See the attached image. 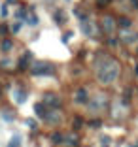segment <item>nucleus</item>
<instances>
[{"label": "nucleus", "instance_id": "f257e3e1", "mask_svg": "<svg viewBox=\"0 0 138 147\" xmlns=\"http://www.w3.org/2000/svg\"><path fill=\"white\" fill-rule=\"evenodd\" d=\"M95 72H97V79L102 85H112L119 78L121 64L114 57L106 55V53H99L97 59H95Z\"/></svg>", "mask_w": 138, "mask_h": 147}, {"label": "nucleus", "instance_id": "f03ea898", "mask_svg": "<svg viewBox=\"0 0 138 147\" xmlns=\"http://www.w3.org/2000/svg\"><path fill=\"white\" fill-rule=\"evenodd\" d=\"M106 106H108V98L102 92H99L95 98H89V102H87V108H89L91 113H102L106 109Z\"/></svg>", "mask_w": 138, "mask_h": 147}, {"label": "nucleus", "instance_id": "7ed1b4c3", "mask_svg": "<svg viewBox=\"0 0 138 147\" xmlns=\"http://www.w3.org/2000/svg\"><path fill=\"white\" fill-rule=\"evenodd\" d=\"M30 74H32V76H51L53 74V66L48 64V62H34Z\"/></svg>", "mask_w": 138, "mask_h": 147}, {"label": "nucleus", "instance_id": "20e7f679", "mask_svg": "<svg viewBox=\"0 0 138 147\" xmlns=\"http://www.w3.org/2000/svg\"><path fill=\"white\" fill-rule=\"evenodd\" d=\"M74 102L76 104H82V106H87V102H89V91H87L85 87H78L76 91H74Z\"/></svg>", "mask_w": 138, "mask_h": 147}, {"label": "nucleus", "instance_id": "39448f33", "mask_svg": "<svg viewBox=\"0 0 138 147\" xmlns=\"http://www.w3.org/2000/svg\"><path fill=\"white\" fill-rule=\"evenodd\" d=\"M42 102L48 106V108H51V109H59L61 108V98L55 94V92H46Z\"/></svg>", "mask_w": 138, "mask_h": 147}, {"label": "nucleus", "instance_id": "423d86ee", "mask_svg": "<svg viewBox=\"0 0 138 147\" xmlns=\"http://www.w3.org/2000/svg\"><path fill=\"white\" fill-rule=\"evenodd\" d=\"M116 19L112 17V15H104L102 17V30H104V34H108V36H112L114 34V30H116Z\"/></svg>", "mask_w": 138, "mask_h": 147}, {"label": "nucleus", "instance_id": "0eeeda50", "mask_svg": "<svg viewBox=\"0 0 138 147\" xmlns=\"http://www.w3.org/2000/svg\"><path fill=\"white\" fill-rule=\"evenodd\" d=\"M44 121L48 123V125H59V123L63 121V115H61L59 109H49V111L46 113V117H44Z\"/></svg>", "mask_w": 138, "mask_h": 147}, {"label": "nucleus", "instance_id": "6e6552de", "mask_svg": "<svg viewBox=\"0 0 138 147\" xmlns=\"http://www.w3.org/2000/svg\"><path fill=\"white\" fill-rule=\"evenodd\" d=\"M80 26H82V32H83L85 36H95L97 26L93 25V21H91L89 17H87V19H83V21H80Z\"/></svg>", "mask_w": 138, "mask_h": 147}, {"label": "nucleus", "instance_id": "1a4fd4ad", "mask_svg": "<svg viewBox=\"0 0 138 147\" xmlns=\"http://www.w3.org/2000/svg\"><path fill=\"white\" fill-rule=\"evenodd\" d=\"M63 143L66 147H80V136L76 132H68V134L63 138Z\"/></svg>", "mask_w": 138, "mask_h": 147}, {"label": "nucleus", "instance_id": "9d476101", "mask_svg": "<svg viewBox=\"0 0 138 147\" xmlns=\"http://www.w3.org/2000/svg\"><path fill=\"white\" fill-rule=\"evenodd\" d=\"M12 96H13V100H15V104H25L27 98H29V92H27L25 89H13Z\"/></svg>", "mask_w": 138, "mask_h": 147}, {"label": "nucleus", "instance_id": "9b49d317", "mask_svg": "<svg viewBox=\"0 0 138 147\" xmlns=\"http://www.w3.org/2000/svg\"><path fill=\"white\" fill-rule=\"evenodd\" d=\"M121 40H123L125 43H136V42H138V32L125 28V32L121 34Z\"/></svg>", "mask_w": 138, "mask_h": 147}, {"label": "nucleus", "instance_id": "f8f14e48", "mask_svg": "<svg viewBox=\"0 0 138 147\" xmlns=\"http://www.w3.org/2000/svg\"><path fill=\"white\" fill-rule=\"evenodd\" d=\"M13 49V40H10V38H2L0 40V51L2 53H10Z\"/></svg>", "mask_w": 138, "mask_h": 147}, {"label": "nucleus", "instance_id": "ddd939ff", "mask_svg": "<svg viewBox=\"0 0 138 147\" xmlns=\"http://www.w3.org/2000/svg\"><path fill=\"white\" fill-rule=\"evenodd\" d=\"M34 113H36V117L44 119V117H46V113H48V106L44 104V102H38V104H34Z\"/></svg>", "mask_w": 138, "mask_h": 147}, {"label": "nucleus", "instance_id": "4468645a", "mask_svg": "<svg viewBox=\"0 0 138 147\" xmlns=\"http://www.w3.org/2000/svg\"><path fill=\"white\" fill-rule=\"evenodd\" d=\"M30 57H32V53H30V51H25V53H23V57L19 59V70H25L27 68V64H29V61H30Z\"/></svg>", "mask_w": 138, "mask_h": 147}, {"label": "nucleus", "instance_id": "2eb2a0df", "mask_svg": "<svg viewBox=\"0 0 138 147\" xmlns=\"http://www.w3.org/2000/svg\"><path fill=\"white\" fill-rule=\"evenodd\" d=\"M25 23H27L29 26H38L40 21H38V17H36L32 11H29V13H27V17H25Z\"/></svg>", "mask_w": 138, "mask_h": 147}, {"label": "nucleus", "instance_id": "dca6fc26", "mask_svg": "<svg viewBox=\"0 0 138 147\" xmlns=\"http://www.w3.org/2000/svg\"><path fill=\"white\" fill-rule=\"evenodd\" d=\"M8 147H21V136H19V134H13L12 140L8 142Z\"/></svg>", "mask_w": 138, "mask_h": 147}, {"label": "nucleus", "instance_id": "f3484780", "mask_svg": "<svg viewBox=\"0 0 138 147\" xmlns=\"http://www.w3.org/2000/svg\"><path fill=\"white\" fill-rule=\"evenodd\" d=\"M21 26H23V23H21V21H13V23H12V26H10V32H12V34H19Z\"/></svg>", "mask_w": 138, "mask_h": 147}, {"label": "nucleus", "instance_id": "a211bd4d", "mask_svg": "<svg viewBox=\"0 0 138 147\" xmlns=\"http://www.w3.org/2000/svg\"><path fill=\"white\" fill-rule=\"evenodd\" d=\"M63 138H65V136H63V134H59V132H53V134H51V142L55 143V145L63 143Z\"/></svg>", "mask_w": 138, "mask_h": 147}, {"label": "nucleus", "instance_id": "6ab92c4d", "mask_svg": "<svg viewBox=\"0 0 138 147\" xmlns=\"http://www.w3.org/2000/svg\"><path fill=\"white\" fill-rule=\"evenodd\" d=\"M119 26H121V28H131V19L121 17V19H119Z\"/></svg>", "mask_w": 138, "mask_h": 147}, {"label": "nucleus", "instance_id": "aec40b11", "mask_svg": "<svg viewBox=\"0 0 138 147\" xmlns=\"http://www.w3.org/2000/svg\"><path fill=\"white\" fill-rule=\"evenodd\" d=\"M65 13H63V11H61V9H59V11H55V21L57 23H65Z\"/></svg>", "mask_w": 138, "mask_h": 147}, {"label": "nucleus", "instance_id": "412c9836", "mask_svg": "<svg viewBox=\"0 0 138 147\" xmlns=\"http://www.w3.org/2000/svg\"><path fill=\"white\" fill-rule=\"evenodd\" d=\"M112 4V0H97V6L99 8H106V6Z\"/></svg>", "mask_w": 138, "mask_h": 147}, {"label": "nucleus", "instance_id": "4be33fe9", "mask_svg": "<svg viewBox=\"0 0 138 147\" xmlns=\"http://www.w3.org/2000/svg\"><path fill=\"white\" fill-rule=\"evenodd\" d=\"M100 125H102V123H100V119H93V121L89 123V126H91V128H99Z\"/></svg>", "mask_w": 138, "mask_h": 147}, {"label": "nucleus", "instance_id": "5701e85b", "mask_svg": "<svg viewBox=\"0 0 138 147\" xmlns=\"http://www.w3.org/2000/svg\"><path fill=\"white\" fill-rule=\"evenodd\" d=\"M110 142H112V140H110L108 136H102V138H100V143H102V147H108Z\"/></svg>", "mask_w": 138, "mask_h": 147}, {"label": "nucleus", "instance_id": "b1692460", "mask_svg": "<svg viewBox=\"0 0 138 147\" xmlns=\"http://www.w3.org/2000/svg\"><path fill=\"white\" fill-rule=\"evenodd\" d=\"M8 13H10L8 4H4V6H2V9H0V15H2V17H8Z\"/></svg>", "mask_w": 138, "mask_h": 147}, {"label": "nucleus", "instance_id": "393cba45", "mask_svg": "<svg viewBox=\"0 0 138 147\" xmlns=\"http://www.w3.org/2000/svg\"><path fill=\"white\" fill-rule=\"evenodd\" d=\"M10 66H12V61H8V59L0 61V68H10Z\"/></svg>", "mask_w": 138, "mask_h": 147}, {"label": "nucleus", "instance_id": "a878e982", "mask_svg": "<svg viewBox=\"0 0 138 147\" xmlns=\"http://www.w3.org/2000/svg\"><path fill=\"white\" fill-rule=\"evenodd\" d=\"M108 45H112V47H114V45H117V40L114 38V36H108Z\"/></svg>", "mask_w": 138, "mask_h": 147}, {"label": "nucleus", "instance_id": "bb28decb", "mask_svg": "<svg viewBox=\"0 0 138 147\" xmlns=\"http://www.w3.org/2000/svg\"><path fill=\"white\" fill-rule=\"evenodd\" d=\"M8 30H10V28L6 25H0V36H6V32H8Z\"/></svg>", "mask_w": 138, "mask_h": 147}, {"label": "nucleus", "instance_id": "cd10ccee", "mask_svg": "<svg viewBox=\"0 0 138 147\" xmlns=\"http://www.w3.org/2000/svg\"><path fill=\"white\" fill-rule=\"evenodd\" d=\"M27 126H30V128H36V121H34V119H27Z\"/></svg>", "mask_w": 138, "mask_h": 147}, {"label": "nucleus", "instance_id": "c85d7f7f", "mask_svg": "<svg viewBox=\"0 0 138 147\" xmlns=\"http://www.w3.org/2000/svg\"><path fill=\"white\" fill-rule=\"evenodd\" d=\"M80 126H82V119H76L74 121V128H80Z\"/></svg>", "mask_w": 138, "mask_h": 147}, {"label": "nucleus", "instance_id": "c756f323", "mask_svg": "<svg viewBox=\"0 0 138 147\" xmlns=\"http://www.w3.org/2000/svg\"><path fill=\"white\" fill-rule=\"evenodd\" d=\"M4 119H6V121H13V117H12V115H10V113H8V111H4Z\"/></svg>", "mask_w": 138, "mask_h": 147}, {"label": "nucleus", "instance_id": "7c9ffc66", "mask_svg": "<svg viewBox=\"0 0 138 147\" xmlns=\"http://www.w3.org/2000/svg\"><path fill=\"white\" fill-rule=\"evenodd\" d=\"M15 2H17V0H8V4H15Z\"/></svg>", "mask_w": 138, "mask_h": 147}, {"label": "nucleus", "instance_id": "2f4dec72", "mask_svg": "<svg viewBox=\"0 0 138 147\" xmlns=\"http://www.w3.org/2000/svg\"><path fill=\"white\" fill-rule=\"evenodd\" d=\"M134 74H136V76H138V64H136V72H134Z\"/></svg>", "mask_w": 138, "mask_h": 147}, {"label": "nucleus", "instance_id": "473e14b6", "mask_svg": "<svg viewBox=\"0 0 138 147\" xmlns=\"http://www.w3.org/2000/svg\"><path fill=\"white\" fill-rule=\"evenodd\" d=\"M131 147H138V145H131Z\"/></svg>", "mask_w": 138, "mask_h": 147}]
</instances>
